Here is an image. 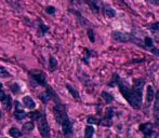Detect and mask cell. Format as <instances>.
Wrapping results in <instances>:
<instances>
[{
  "mask_svg": "<svg viewBox=\"0 0 159 138\" xmlns=\"http://www.w3.org/2000/svg\"><path fill=\"white\" fill-rule=\"evenodd\" d=\"M46 11H47V13H49V14H54L55 9H54V7H48V8L46 9Z\"/></svg>",
  "mask_w": 159,
  "mask_h": 138,
  "instance_id": "obj_30",
  "label": "cell"
},
{
  "mask_svg": "<svg viewBox=\"0 0 159 138\" xmlns=\"http://www.w3.org/2000/svg\"><path fill=\"white\" fill-rule=\"evenodd\" d=\"M37 124H38V129L40 135L44 138L50 137V128H49V124L47 122V119H46L44 115H41L37 120Z\"/></svg>",
  "mask_w": 159,
  "mask_h": 138,
  "instance_id": "obj_2",
  "label": "cell"
},
{
  "mask_svg": "<svg viewBox=\"0 0 159 138\" xmlns=\"http://www.w3.org/2000/svg\"><path fill=\"white\" fill-rule=\"evenodd\" d=\"M105 15L107 16V17H114L116 15V12L114 9H111V8H106L105 9Z\"/></svg>",
  "mask_w": 159,
  "mask_h": 138,
  "instance_id": "obj_19",
  "label": "cell"
},
{
  "mask_svg": "<svg viewBox=\"0 0 159 138\" xmlns=\"http://www.w3.org/2000/svg\"><path fill=\"white\" fill-rule=\"evenodd\" d=\"M152 52H153V54L159 56V50L158 49H152Z\"/></svg>",
  "mask_w": 159,
  "mask_h": 138,
  "instance_id": "obj_33",
  "label": "cell"
},
{
  "mask_svg": "<svg viewBox=\"0 0 159 138\" xmlns=\"http://www.w3.org/2000/svg\"><path fill=\"white\" fill-rule=\"evenodd\" d=\"M102 98L105 100L107 104L111 103L113 100H114V97H113V95L109 93H107V92H102Z\"/></svg>",
  "mask_w": 159,
  "mask_h": 138,
  "instance_id": "obj_15",
  "label": "cell"
},
{
  "mask_svg": "<svg viewBox=\"0 0 159 138\" xmlns=\"http://www.w3.org/2000/svg\"><path fill=\"white\" fill-rule=\"evenodd\" d=\"M87 121H88V123H89V124L99 123V122H97V118H94V117H89Z\"/></svg>",
  "mask_w": 159,
  "mask_h": 138,
  "instance_id": "obj_27",
  "label": "cell"
},
{
  "mask_svg": "<svg viewBox=\"0 0 159 138\" xmlns=\"http://www.w3.org/2000/svg\"><path fill=\"white\" fill-rule=\"evenodd\" d=\"M23 104H24L25 107H27L28 109H34L35 107H36L35 102L33 100V98L29 97V96H25L24 98H23Z\"/></svg>",
  "mask_w": 159,
  "mask_h": 138,
  "instance_id": "obj_8",
  "label": "cell"
},
{
  "mask_svg": "<svg viewBox=\"0 0 159 138\" xmlns=\"http://www.w3.org/2000/svg\"><path fill=\"white\" fill-rule=\"evenodd\" d=\"M8 77H10V74L7 71V69L0 67V78H8Z\"/></svg>",
  "mask_w": 159,
  "mask_h": 138,
  "instance_id": "obj_21",
  "label": "cell"
},
{
  "mask_svg": "<svg viewBox=\"0 0 159 138\" xmlns=\"http://www.w3.org/2000/svg\"><path fill=\"white\" fill-rule=\"evenodd\" d=\"M11 90H12L13 92H17V91L19 90V86L17 85V84H13V85L11 86Z\"/></svg>",
  "mask_w": 159,
  "mask_h": 138,
  "instance_id": "obj_32",
  "label": "cell"
},
{
  "mask_svg": "<svg viewBox=\"0 0 159 138\" xmlns=\"http://www.w3.org/2000/svg\"><path fill=\"white\" fill-rule=\"evenodd\" d=\"M5 97H7L5 93L2 91V90H0V102H3V100L5 99Z\"/></svg>",
  "mask_w": 159,
  "mask_h": 138,
  "instance_id": "obj_31",
  "label": "cell"
},
{
  "mask_svg": "<svg viewBox=\"0 0 159 138\" xmlns=\"http://www.w3.org/2000/svg\"><path fill=\"white\" fill-rule=\"evenodd\" d=\"M61 125H62V128H63V133L65 134V135H68V134L72 133V123H70L68 117L65 118L61 122Z\"/></svg>",
  "mask_w": 159,
  "mask_h": 138,
  "instance_id": "obj_7",
  "label": "cell"
},
{
  "mask_svg": "<svg viewBox=\"0 0 159 138\" xmlns=\"http://www.w3.org/2000/svg\"><path fill=\"white\" fill-rule=\"evenodd\" d=\"M87 2L89 3V5H90V7H91L92 9L95 11V12H99V8H97V5H95V3H94V2H91V1H89V0H87Z\"/></svg>",
  "mask_w": 159,
  "mask_h": 138,
  "instance_id": "obj_29",
  "label": "cell"
},
{
  "mask_svg": "<svg viewBox=\"0 0 159 138\" xmlns=\"http://www.w3.org/2000/svg\"><path fill=\"white\" fill-rule=\"evenodd\" d=\"M150 30H152V31H159V22H157V23H155V24L152 25V26H150Z\"/></svg>",
  "mask_w": 159,
  "mask_h": 138,
  "instance_id": "obj_26",
  "label": "cell"
},
{
  "mask_svg": "<svg viewBox=\"0 0 159 138\" xmlns=\"http://www.w3.org/2000/svg\"><path fill=\"white\" fill-rule=\"evenodd\" d=\"M30 74L33 77V79L39 83L40 85H44L46 84V76L40 71H30Z\"/></svg>",
  "mask_w": 159,
  "mask_h": 138,
  "instance_id": "obj_6",
  "label": "cell"
},
{
  "mask_svg": "<svg viewBox=\"0 0 159 138\" xmlns=\"http://www.w3.org/2000/svg\"><path fill=\"white\" fill-rule=\"evenodd\" d=\"M113 38L119 42H128L132 40V37L130 34L122 33V31H113Z\"/></svg>",
  "mask_w": 159,
  "mask_h": 138,
  "instance_id": "obj_5",
  "label": "cell"
},
{
  "mask_svg": "<svg viewBox=\"0 0 159 138\" xmlns=\"http://www.w3.org/2000/svg\"><path fill=\"white\" fill-rule=\"evenodd\" d=\"M2 86H3V85H2V84L0 83V90H2Z\"/></svg>",
  "mask_w": 159,
  "mask_h": 138,
  "instance_id": "obj_35",
  "label": "cell"
},
{
  "mask_svg": "<svg viewBox=\"0 0 159 138\" xmlns=\"http://www.w3.org/2000/svg\"><path fill=\"white\" fill-rule=\"evenodd\" d=\"M0 115H1V113H0Z\"/></svg>",
  "mask_w": 159,
  "mask_h": 138,
  "instance_id": "obj_37",
  "label": "cell"
},
{
  "mask_svg": "<svg viewBox=\"0 0 159 138\" xmlns=\"http://www.w3.org/2000/svg\"><path fill=\"white\" fill-rule=\"evenodd\" d=\"M114 77H115V81L117 82L118 86H119V90H120L121 94H122L123 97L128 100V103L130 104L134 109H140L141 105H142V99L139 98V97L133 93V91L130 90L128 83H125V81H122V80L119 78V76L114 74Z\"/></svg>",
  "mask_w": 159,
  "mask_h": 138,
  "instance_id": "obj_1",
  "label": "cell"
},
{
  "mask_svg": "<svg viewBox=\"0 0 159 138\" xmlns=\"http://www.w3.org/2000/svg\"><path fill=\"white\" fill-rule=\"evenodd\" d=\"M23 129H24V132H32V131L34 129V123H33V122L24 123V125H23Z\"/></svg>",
  "mask_w": 159,
  "mask_h": 138,
  "instance_id": "obj_18",
  "label": "cell"
},
{
  "mask_svg": "<svg viewBox=\"0 0 159 138\" xmlns=\"http://www.w3.org/2000/svg\"><path fill=\"white\" fill-rule=\"evenodd\" d=\"M150 2H152L153 5H159V0H150Z\"/></svg>",
  "mask_w": 159,
  "mask_h": 138,
  "instance_id": "obj_34",
  "label": "cell"
},
{
  "mask_svg": "<svg viewBox=\"0 0 159 138\" xmlns=\"http://www.w3.org/2000/svg\"><path fill=\"white\" fill-rule=\"evenodd\" d=\"M53 111H54V115H55L56 121H58L60 124H61V122H62L64 119L67 118L66 110H65V107H64L63 105H56V106H54Z\"/></svg>",
  "mask_w": 159,
  "mask_h": 138,
  "instance_id": "obj_3",
  "label": "cell"
},
{
  "mask_svg": "<svg viewBox=\"0 0 159 138\" xmlns=\"http://www.w3.org/2000/svg\"><path fill=\"white\" fill-rule=\"evenodd\" d=\"M88 36H89V39H90V41H92V42H94V34H93V31H92L91 29H88Z\"/></svg>",
  "mask_w": 159,
  "mask_h": 138,
  "instance_id": "obj_28",
  "label": "cell"
},
{
  "mask_svg": "<svg viewBox=\"0 0 159 138\" xmlns=\"http://www.w3.org/2000/svg\"><path fill=\"white\" fill-rule=\"evenodd\" d=\"M66 89L68 90V92L70 93V95H72L74 98H76V99L79 98V93H78L77 91H76V90L72 88V85H69V84H67V85H66Z\"/></svg>",
  "mask_w": 159,
  "mask_h": 138,
  "instance_id": "obj_14",
  "label": "cell"
},
{
  "mask_svg": "<svg viewBox=\"0 0 159 138\" xmlns=\"http://www.w3.org/2000/svg\"><path fill=\"white\" fill-rule=\"evenodd\" d=\"M140 129L142 133H144V135L146 133L150 132L153 129V124L152 123H145V124H141L140 125Z\"/></svg>",
  "mask_w": 159,
  "mask_h": 138,
  "instance_id": "obj_11",
  "label": "cell"
},
{
  "mask_svg": "<svg viewBox=\"0 0 159 138\" xmlns=\"http://www.w3.org/2000/svg\"><path fill=\"white\" fill-rule=\"evenodd\" d=\"M49 66H50V69H51V70H54V69L56 68L58 62H56V59L54 58V57H51V58H50V60H49Z\"/></svg>",
  "mask_w": 159,
  "mask_h": 138,
  "instance_id": "obj_20",
  "label": "cell"
},
{
  "mask_svg": "<svg viewBox=\"0 0 159 138\" xmlns=\"http://www.w3.org/2000/svg\"><path fill=\"white\" fill-rule=\"evenodd\" d=\"M94 134V128L92 126H87L86 127V131H85V136L86 138H91Z\"/></svg>",
  "mask_w": 159,
  "mask_h": 138,
  "instance_id": "obj_17",
  "label": "cell"
},
{
  "mask_svg": "<svg viewBox=\"0 0 159 138\" xmlns=\"http://www.w3.org/2000/svg\"><path fill=\"white\" fill-rule=\"evenodd\" d=\"M155 110L159 111V91L156 94V104H155Z\"/></svg>",
  "mask_w": 159,
  "mask_h": 138,
  "instance_id": "obj_25",
  "label": "cell"
},
{
  "mask_svg": "<svg viewBox=\"0 0 159 138\" xmlns=\"http://www.w3.org/2000/svg\"><path fill=\"white\" fill-rule=\"evenodd\" d=\"M145 137L146 138H157V133L155 132V131H150V132H148V133L145 134Z\"/></svg>",
  "mask_w": 159,
  "mask_h": 138,
  "instance_id": "obj_23",
  "label": "cell"
},
{
  "mask_svg": "<svg viewBox=\"0 0 159 138\" xmlns=\"http://www.w3.org/2000/svg\"><path fill=\"white\" fill-rule=\"evenodd\" d=\"M145 45L148 46V48H152V46H153V40L150 39V37H146V38H145Z\"/></svg>",
  "mask_w": 159,
  "mask_h": 138,
  "instance_id": "obj_24",
  "label": "cell"
},
{
  "mask_svg": "<svg viewBox=\"0 0 159 138\" xmlns=\"http://www.w3.org/2000/svg\"><path fill=\"white\" fill-rule=\"evenodd\" d=\"M113 114H114L113 108H107L106 109V112H105V118H104L103 121H109V122H111V118H113Z\"/></svg>",
  "mask_w": 159,
  "mask_h": 138,
  "instance_id": "obj_16",
  "label": "cell"
},
{
  "mask_svg": "<svg viewBox=\"0 0 159 138\" xmlns=\"http://www.w3.org/2000/svg\"><path fill=\"white\" fill-rule=\"evenodd\" d=\"M106 138H109V137H106Z\"/></svg>",
  "mask_w": 159,
  "mask_h": 138,
  "instance_id": "obj_36",
  "label": "cell"
},
{
  "mask_svg": "<svg viewBox=\"0 0 159 138\" xmlns=\"http://www.w3.org/2000/svg\"><path fill=\"white\" fill-rule=\"evenodd\" d=\"M51 97H52V93H51L50 90H49V91H46V92H44V93H41L39 95V98H40V100H41L42 103H48L49 100L51 99Z\"/></svg>",
  "mask_w": 159,
  "mask_h": 138,
  "instance_id": "obj_9",
  "label": "cell"
},
{
  "mask_svg": "<svg viewBox=\"0 0 159 138\" xmlns=\"http://www.w3.org/2000/svg\"><path fill=\"white\" fill-rule=\"evenodd\" d=\"M154 97H155V93H154V90H153V86L148 85L147 86V93H146V100H147V103H152Z\"/></svg>",
  "mask_w": 159,
  "mask_h": 138,
  "instance_id": "obj_10",
  "label": "cell"
},
{
  "mask_svg": "<svg viewBox=\"0 0 159 138\" xmlns=\"http://www.w3.org/2000/svg\"><path fill=\"white\" fill-rule=\"evenodd\" d=\"M26 115L27 113L25 112L23 109H17V110H15V118L17 119V120H24L26 118Z\"/></svg>",
  "mask_w": 159,
  "mask_h": 138,
  "instance_id": "obj_13",
  "label": "cell"
},
{
  "mask_svg": "<svg viewBox=\"0 0 159 138\" xmlns=\"http://www.w3.org/2000/svg\"><path fill=\"white\" fill-rule=\"evenodd\" d=\"M9 134H10V136H12L13 138H19L22 136V132L19 131V128H15V127L10 128Z\"/></svg>",
  "mask_w": 159,
  "mask_h": 138,
  "instance_id": "obj_12",
  "label": "cell"
},
{
  "mask_svg": "<svg viewBox=\"0 0 159 138\" xmlns=\"http://www.w3.org/2000/svg\"><path fill=\"white\" fill-rule=\"evenodd\" d=\"M144 83L145 81L143 79H136L133 82V89H132V91L141 99H142V95H143V86H144Z\"/></svg>",
  "mask_w": 159,
  "mask_h": 138,
  "instance_id": "obj_4",
  "label": "cell"
},
{
  "mask_svg": "<svg viewBox=\"0 0 159 138\" xmlns=\"http://www.w3.org/2000/svg\"><path fill=\"white\" fill-rule=\"evenodd\" d=\"M29 115L32 117V119H33V120H38V119L41 117V113H40L39 111H34V112H30V113H29Z\"/></svg>",
  "mask_w": 159,
  "mask_h": 138,
  "instance_id": "obj_22",
  "label": "cell"
}]
</instances>
